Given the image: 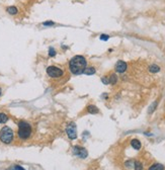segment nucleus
<instances>
[{
    "mask_svg": "<svg viewBox=\"0 0 165 170\" xmlns=\"http://www.w3.org/2000/svg\"><path fill=\"white\" fill-rule=\"evenodd\" d=\"M18 137L22 140H27L32 136V127L29 122L22 120L18 122Z\"/></svg>",
    "mask_w": 165,
    "mask_h": 170,
    "instance_id": "2",
    "label": "nucleus"
},
{
    "mask_svg": "<svg viewBox=\"0 0 165 170\" xmlns=\"http://www.w3.org/2000/svg\"><path fill=\"white\" fill-rule=\"evenodd\" d=\"M131 145L132 147H133L135 150H140L141 149V142L139 140H137V139H133V140L131 141Z\"/></svg>",
    "mask_w": 165,
    "mask_h": 170,
    "instance_id": "8",
    "label": "nucleus"
},
{
    "mask_svg": "<svg viewBox=\"0 0 165 170\" xmlns=\"http://www.w3.org/2000/svg\"><path fill=\"white\" fill-rule=\"evenodd\" d=\"M8 115H5V113L0 112V124H5L6 122L8 120Z\"/></svg>",
    "mask_w": 165,
    "mask_h": 170,
    "instance_id": "12",
    "label": "nucleus"
},
{
    "mask_svg": "<svg viewBox=\"0 0 165 170\" xmlns=\"http://www.w3.org/2000/svg\"><path fill=\"white\" fill-rule=\"evenodd\" d=\"M66 133H67L68 137L71 140H75L77 138V130H76V125L75 122H70L68 125L67 129H66Z\"/></svg>",
    "mask_w": 165,
    "mask_h": 170,
    "instance_id": "5",
    "label": "nucleus"
},
{
    "mask_svg": "<svg viewBox=\"0 0 165 170\" xmlns=\"http://www.w3.org/2000/svg\"><path fill=\"white\" fill-rule=\"evenodd\" d=\"M55 55H56V51L53 48H50V50H49V56H50V57H54Z\"/></svg>",
    "mask_w": 165,
    "mask_h": 170,
    "instance_id": "17",
    "label": "nucleus"
},
{
    "mask_svg": "<svg viewBox=\"0 0 165 170\" xmlns=\"http://www.w3.org/2000/svg\"><path fill=\"white\" fill-rule=\"evenodd\" d=\"M73 154L81 158V159H85L88 153H87V150L85 148L80 147V146H75V147H73Z\"/></svg>",
    "mask_w": 165,
    "mask_h": 170,
    "instance_id": "6",
    "label": "nucleus"
},
{
    "mask_svg": "<svg viewBox=\"0 0 165 170\" xmlns=\"http://www.w3.org/2000/svg\"><path fill=\"white\" fill-rule=\"evenodd\" d=\"M13 137H14V134H13L12 129H10L7 126L3 127L0 131V140L2 143L10 144L13 141Z\"/></svg>",
    "mask_w": 165,
    "mask_h": 170,
    "instance_id": "3",
    "label": "nucleus"
},
{
    "mask_svg": "<svg viewBox=\"0 0 165 170\" xmlns=\"http://www.w3.org/2000/svg\"><path fill=\"white\" fill-rule=\"evenodd\" d=\"M12 169H13V170H25L24 168H22V166H19V165H14Z\"/></svg>",
    "mask_w": 165,
    "mask_h": 170,
    "instance_id": "21",
    "label": "nucleus"
},
{
    "mask_svg": "<svg viewBox=\"0 0 165 170\" xmlns=\"http://www.w3.org/2000/svg\"><path fill=\"white\" fill-rule=\"evenodd\" d=\"M43 24L46 25V27H48V25H54V22L53 21H47V22H44Z\"/></svg>",
    "mask_w": 165,
    "mask_h": 170,
    "instance_id": "22",
    "label": "nucleus"
},
{
    "mask_svg": "<svg viewBox=\"0 0 165 170\" xmlns=\"http://www.w3.org/2000/svg\"><path fill=\"white\" fill-rule=\"evenodd\" d=\"M6 11H7L9 14H11V15H15V14H17V12H18L17 8H16L15 6H9V7H7Z\"/></svg>",
    "mask_w": 165,
    "mask_h": 170,
    "instance_id": "10",
    "label": "nucleus"
},
{
    "mask_svg": "<svg viewBox=\"0 0 165 170\" xmlns=\"http://www.w3.org/2000/svg\"><path fill=\"white\" fill-rule=\"evenodd\" d=\"M108 79H110V84L115 85L117 82V75H115V74L110 75V77H108Z\"/></svg>",
    "mask_w": 165,
    "mask_h": 170,
    "instance_id": "15",
    "label": "nucleus"
},
{
    "mask_svg": "<svg viewBox=\"0 0 165 170\" xmlns=\"http://www.w3.org/2000/svg\"><path fill=\"white\" fill-rule=\"evenodd\" d=\"M101 81H102V83H104V84H110V79H108V77H102L101 78Z\"/></svg>",
    "mask_w": 165,
    "mask_h": 170,
    "instance_id": "19",
    "label": "nucleus"
},
{
    "mask_svg": "<svg viewBox=\"0 0 165 170\" xmlns=\"http://www.w3.org/2000/svg\"><path fill=\"white\" fill-rule=\"evenodd\" d=\"M94 73H95V68H93V67L86 68L85 71H84V74H86V75H93Z\"/></svg>",
    "mask_w": 165,
    "mask_h": 170,
    "instance_id": "14",
    "label": "nucleus"
},
{
    "mask_svg": "<svg viewBox=\"0 0 165 170\" xmlns=\"http://www.w3.org/2000/svg\"><path fill=\"white\" fill-rule=\"evenodd\" d=\"M108 39H110V37H108L107 35H100V40H102V41H107Z\"/></svg>",
    "mask_w": 165,
    "mask_h": 170,
    "instance_id": "20",
    "label": "nucleus"
},
{
    "mask_svg": "<svg viewBox=\"0 0 165 170\" xmlns=\"http://www.w3.org/2000/svg\"><path fill=\"white\" fill-rule=\"evenodd\" d=\"M87 112H88L89 113H92V115H94V113H97L99 110H98V108L96 107L95 105H88L87 106Z\"/></svg>",
    "mask_w": 165,
    "mask_h": 170,
    "instance_id": "9",
    "label": "nucleus"
},
{
    "mask_svg": "<svg viewBox=\"0 0 165 170\" xmlns=\"http://www.w3.org/2000/svg\"><path fill=\"white\" fill-rule=\"evenodd\" d=\"M149 71L151 73H157L160 71V67L157 65H151L149 67Z\"/></svg>",
    "mask_w": 165,
    "mask_h": 170,
    "instance_id": "13",
    "label": "nucleus"
},
{
    "mask_svg": "<svg viewBox=\"0 0 165 170\" xmlns=\"http://www.w3.org/2000/svg\"><path fill=\"white\" fill-rule=\"evenodd\" d=\"M1 93H2V90H1V88H0V96H1Z\"/></svg>",
    "mask_w": 165,
    "mask_h": 170,
    "instance_id": "23",
    "label": "nucleus"
},
{
    "mask_svg": "<svg viewBox=\"0 0 165 170\" xmlns=\"http://www.w3.org/2000/svg\"><path fill=\"white\" fill-rule=\"evenodd\" d=\"M87 68L86 59L83 56H75L70 60L69 69L74 75H80L84 73Z\"/></svg>",
    "mask_w": 165,
    "mask_h": 170,
    "instance_id": "1",
    "label": "nucleus"
},
{
    "mask_svg": "<svg viewBox=\"0 0 165 170\" xmlns=\"http://www.w3.org/2000/svg\"><path fill=\"white\" fill-rule=\"evenodd\" d=\"M47 74H48L51 78H60L63 76L64 72H63V70L60 69L59 67L50 66V67L47 68Z\"/></svg>",
    "mask_w": 165,
    "mask_h": 170,
    "instance_id": "4",
    "label": "nucleus"
},
{
    "mask_svg": "<svg viewBox=\"0 0 165 170\" xmlns=\"http://www.w3.org/2000/svg\"><path fill=\"white\" fill-rule=\"evenodd\" d=\"M156 105H157V101H155V102L152 104V106H150V108H149V113L153 112V110H155V107H156Z\"/></svg>",
    "mask_w": 165,
    "mask_h": 170,
    "instance_id": "18",
    "label": "nucleus"
},
{
    "mask_svg": "<svg viewBox=\"0 0 165 170\" xmlns=\"http://www.w3.org/2000/svg\"><path fill=\"white\" fill-rule=\"evenodd\" d=\"M148 170H164V166L162 164L156 163V164H153L152 166H150V168Z\"/></svg>",
    "mask_w": 165,
    "mask_h": 170,
    "instance_id": "11",
    "label": "nucleus"
},
{
    "mask_svg": "<svg viewBox=\"0 0 165 170\" xmlns=\"http://www.w3.org/2000/svg\"><path fill=\"white\" fill-rule=\"evenodd\" d=\"M127 64L124 62V61H119L117 64H115V71L117 73H124L125 71L127 70Z\"/></svg>",
    "mask_w": 165,
    "mask_h": 170,
    "instance_id": "7",
    "label": "nucleus"
},
{
    "mask_svg": "<svg viewBox=\"0 0 165 170\" xmlns=\"http://www.w3.org/2000/svg\"><path fill=\"white\" fill-rule=\"evenodd\" d=\"M134 168H135V170H143L142 163L139 161H135V163H134Z\"/></svg>",
    "mask_w": 165,
    "mask_h": 170,
    "instance_id": "16",
    "label": "nucleus"
}]
</instances>
